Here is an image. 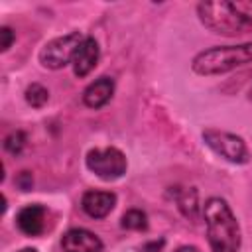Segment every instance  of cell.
<instances>
[{
    "instance_id": "1",
    "label": "cell",
    "mask_w": 252,
    "mask_h": 252,
    "mask_svg": "<svg viewBox=\"0 0 252 252\" xmlns=\"http://www.w3.org/2000/svg\"><path fill=\"white\" fill-rule=\"evenodd\" d=\"M203 220L211 252H240L242 232L236 215L222 197H209L203 203Z\"/></svg>"
},
{
    "instance_id": "2",
    "label": "cell",
    "mask_w": 252,
    "mask_h": 252,
    "mask_svg": "<svg viewBox=\"0 0 252 252\" xmlns=\"http://www.w3.org/2000/svg\"><path fill=\"white\" fill-rule=\"evenodd\" d=\"M197 18L205 30L222 37H242L252 33V16L238 8L236 2L211 0L195 6Z\"/></svg>"
},
{
    "instance_id": "3",
    "label": "cell",
    "mask_w": 252,
    "mask_h": 252,
    "mask_svg": "<svg viewBox=\"0 0 252 252\" xmlns=\"http://www.w3.org/2000/svg\"><path fill=\"white\" fill-rule=\"evenodd\" d=\"M252 63V41L236 45H213L201 49L191 59V71L201 77H217Z\"/></svg>"
},
{
    "instance_id": "4",
    "label": "cell",
    "mask_w": 252,
    "mask_h": 252,
    "mask_svg": "<svg viewBox=\"0 0 252 252\" xmlns=\"http://www.w3.org/2000/svg\"><path fill=\"white\" fill-rule=\"evenodd\" d=\"M201 138L213 154L232 165H246L250 161V150L246 140L234 132L220 128H205L201 132Z\"/></svg>"
},
{
    "instance_id": "5",
    "label": "cell",
    "mask_w": 252,
    "mask_h": 252,
    "mask_svg": "<svg viewBox=\"0 0 252 252\" xmlns=\"http://www.w3.org/2000/svg\"><path fill=\"white\" fill-rule=\"evenodd\" d=\"M85 165L87 169L96 175L102 181H116L124 177L128 169V159L122 150L108 146V148H94L89 150L85 156Z\"/></svg>"
},
{
    "instance_id": "6",
    "label": "cell",
    "mask_w": 252,
    "mask_h": 252,
    "mask_svg": "<svg viewBox=\"0 0 252 252\" xmlns=\"http://www.w3.org/2000/svg\"><path fill=\"white\" fill-rule=\"evenodd\" d=\"M83 39H85V35L81 32H69L65 35L49 39L39 49V55H37L41 67H45L49 71H59V69L71 65Z\"/></svg>"
},
{
    "instance_id": "7",
    "label": "cell",
    "mask_w": 252,
    "mask_h": 252,
    "mask_svg": "<svg viewBox=\"0 0 252 252\" xmlns=\"http://www.w3.org/2000/svg\"><path fill=\"white\" fill-rule=\"evenodd\" d=\"M116 207V193L114 191H98V189H89L81 197V209L87 217L100 220L106 219Z\"/></svg>"
},
{
    "instance_id": "8",
    "label": "cell",
    "mask_w": 252,
    "mask_h": 252,
    "mask_svg": "<svg viewBox=\"0 0 252 252\" xmlns=\"http://www.w3.org/2000/svg\"><path fill=\"white\" fill-rule=\"evenodd\" d=\"M104 244L98 234L89 228H69L61 236V250L63 252H102Z\"/></svg>"
},
{
    "instance_id": "9",
    "label": "cell",
    "mask_w": 252,
    "mask_h": 252,
    "mask_svg": "<svg viewBox=\"0 0 252 252\" xmlns=\"http://www.w3.org/2000/svg\"><path fill=\"white\" fill-rule=\"evenodd\" d=\"M98 59H100V47H98V41L93 37V35H85V39L81 41L75 57H73V75L77 79H85L96 65H98Z\"/></svg>"
},
{
    "instance_id": "10",
    "label": "cell",
    "mask_w": 252,
    "mask_h": 252,
    "mask_svg": "<svg viewBox=\"0 0 252 252\" xmlns=\"http://www.w3.org/2000/svg\"><path fill=\"white\" fill-rule=\"evenodd\" d=\"M45 217L47 209L39 203H32L16 213V226L26 236H39L45 230Z\"/></svg>"
},
{
    "instance_id": "11",
    "label": "cell",
    "mask_w": 252,
    "mask_h": 252,
    "mask_svg": "<svg viewBox=\"0 0 252 252\" xmlns=\"http://www.w3.org/2000/svg\"><path fill=\"white\" fill-rule=\"evenodd\" d=\"M112 94H114V79L102 75V77L91 81V83L85 87L81 100H83V104H85L87 108L98 110V108H102V106H106V104L110 102Z\"/></svg>"
},
{
    "instance_id": "12",
    "label": "cell",
    "mask_w": 252,
    "mask_h": 252,
    "mask_svg": "<svg viewBox=\"0 0 252 252\" xmlns=\"http://www.w3.org/2000/svg\"><path fill=\"white\" fill-rule=\"evenodd\" d=\"M175 203H177L179 213H181L187 220L197 222L199 215L203 213V205H201V201H199V191H197V187H183V189L177 187V191H175Z\"/></svg>"
},
{
    "instance_id": "13",
    "label": "cell",
    "mask_w": 252,
    "mask_h": 252,
    "mask_svg": "<svg viewBox=\"0 0 252 252\" xmlns=\"http://www.w3.org/2000/svg\"><path fill=\"white\" fill-rule=\"evenodd\" d=\"M24 98L32 108H43L49 100V91L41 83H32L24 91Z\"/></svg>"
},
{
    "instance_id": "14",
    "label": "cell",
    "mask_w": 252,
    "mask_h": 252,
    "mask_svg": "<svg viewBox=\"0 0 252 252\" xmlns=\"http://www.w3.org/2000/svg\"><path fill=\"white\" fill-rule=\"evenodd\" d=\"M120 226L126 230H146L148 215L142 209H128L120 219Z\"/></svg>"
},
{
    "instance_id": "15",
    "label": "cell",
    "mask_w": 252,
    "mask_h": 252,
    "mask_svg": "<svg viewBox=\"0 0 252 252\" xmlns=\"http://www.w3.org/2000/svg\"><path fill=\"white\" fill-rule=\"evenodd\" d=\"M26 144H28L26 132H22V130H12L10 134H6L4 142H2V148H4V152H8L10 156H20V154L24 152Z\"/></svg>"
},
{
    "instance_id": "16",
    "label": "cell",
    "mask_w": 252,
    "mask_h": 252,
    "mask_svg": "<svg viewBox=\"0 0 252 252\" xmlns=\"http://www.w3.org/2000/svg\"><path fill=\"white\" fill-rule=\"evenodd\" d=\"M14 185L20 189V191H32V187H33V175H32V171H28V169H22L16 177H14Z\"/></svg>"
},
{
    "instance_id": "17",
    "label": "cell",
    "mask_w": 252,
    "mask_h": 252,
    "mask_svg": "<svg viewBox=\"0 0 252 252\" xmlns=\"http://www.w3.org/2000/svg\"><path fill=\"white\" fill-rule=\"evenodd\" d=\"M0 37H2L0 49H2V53H6V51L12 47V43H14V39H16V33L12 32V28L2 26V28H0Z\"/></svg>"
},
{
    "instance_id": "18",
    "label": "cell",
    "mask_w": 252,
    "mask_h": 252,
    "mask_svg": "<svg viewBox=\"0 0 252 252\" xmlns=\"http://www.w3.org/2000/svg\"><path fill=\"white\" fill-rule=\"evenodd\" d=\"M163 246H165V240H163V238L148 240L146 244H142V252H161Z\"/></svg>"
},
{
    "instance_id": "19",
    "label": "cell",
    "mask_w": 252,
    "mask_h": 252,
    "mask_svg": "<svg viewBox=\"0 0 252 252\" xmlns=\"http://www.w3.org/2000/svg\"><path fill=\"white\" fill-rule=\"evenodd\" d=\"M173 252H201L197 246H193V244H181V246H177Z\"/></svg>"
},
{
    "instance_id": "20",
    "label": "cell",
    "mask_w": 252,
    "mask_h": 252,
    "mask_svg": "<svg viewBox=\"0 0 252 252\" xmlns=\"http://www.w3.org/2000/svg\"><path fill=\"white\" fill-rule=\"evenodd\" d=\"M238 8L244 10V12H248V10H252V2H238Z\"/></svg>"
},
{
    "instance_id": "21",
    "label": "cell",
    "mask_w": 252,
    "mask_h": 252,
    "mask_svg": "<svg viewBox=\"0 0 252 252\" xmlns=\"http://www.w3.org/2000/svg\"><path fill=\"white\" fill-rule=\"evenodd\" d=\"M16 252H37V250L32 248V246H26V248H20V250H16Z\"/></svg>"
},
{
    "instance_id": "22",
    "label": "cell",
    "mask_w": 252,
    "mask_h": 252,
    "mask_svg": "<svg viewBox=\"0 0 252 252\" xmlns=\"http://www.w3.org/2000/svg\"><path fill=\"white\" fill-rule=\"evenodd\" d=\"M248 100H252V87L248 89Z\"/></svg>"
}]
</instances>
